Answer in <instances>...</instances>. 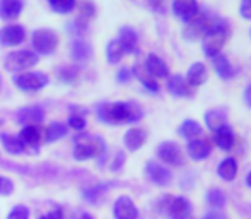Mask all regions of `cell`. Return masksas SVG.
<instances>
[{
	"mask_svg": "<svg viewBox=\"0 0 251 219\" xmlns=\"http://www.w3.org/2000/svg\"><path fill=\"white\" fill-rule=\"evenodd\" d=\"M217 173L222 180L232 182V180L236 178V175H238V163H236L234 158H226V160H222L217 168Z\"/></svg>",
	"mask_w": 251,
	"mask_h": 219,
	"instance_id": "cell-24",
	"label": "cell"
},
{
	"mask_svg": "<svg viewBox=\"0 0 251 219\" xmlns=\"http://www.w3.org/2000/svg\"><path fill=\"white\" fill-rule=\"evenodd\" d=\"M146 70L151 74L152 77H168L169 76V67L164 60L159 55L151 54L146 60Z\"/></svg>",
	"mask_w": 251,
	"mask_h": 219,
	"instance_id": "cell-17",
	"label": "cell"
},
{
	"mask_svg": "<svg viewBox=\"0 0 251 219\" xmlns=\"http://www.w3.org/2000/svg\"><path fill=\"white\" fill-rule=\"evenodd\" d=\"M19 137H21V140L24 142V146H29V147H38L41 144V139H43L40 129H38V127H33V125L24 127Z\"/></svg>",
	"mask_w": 251,
	"mask_h": 219,
	"instance_id": "cell-26",
	"label": "cell"
},
{
	"mask_svg": "<svg viewBox=\"0 0 251 219\" xmlns=\"http://www.w3.org/2000/svg\"><path fill=\"white\" fill-rule=\"evenodd\" d=\"M125 52H123L122 45L118 43V40H111L106 47V58H108L109 63H118L120 60L123 58Z\"/></svg>",
	"mask_w": 251,
	"mask_h": 219,
	"instance_id": "cell-30",
	"label": "cell"
},
{
	"mask_svg": "<svg viewBox=\"0 0 251 219\" xmlns=\"http://www.w3.org/2000/svg\"><path fill=\"white\" fill-rule=\"evenodd\" d=\"M72 55H74V58L79 60V62H86V60H89L91 55H93V48H91V45L87 43V41L74 40L72 41Z\"/></svg>",
	"mask_w": 251,
	"mask_h": 219,
	"instance_id": "cell-28",
	"label": "cell"
},
{
	"mask_svg": "<svg viewBox=\"0 0 251 219\" xmlns=\"http://www.w3.org/2000/svg\"><path fill=\"white\" fill-rule=\"evenodd\" d=\"M98 118L104 123L137 122L142 118V110L135 103H102L98 107Z\"/></svg>",
	"mask_w": 251,
	"mask_h": 219,
	"instance_id": "cell-1",
	"label": "cell"
},
{
	"mask_svg": "<svg viewBox=\"0 0 251 219\" xmlns=\"http://www.w3.org/2000/svg\"><path fill=\"white\" fill-rule=\"evenodd\" d=\"M146 70V69H144ZM139 77H140V81H142V86L146 87V89H149L152 91V93H157L159 91V82H155V79L151 76L149 72L146 70V74H139Z\"/></svg>",
	"mask_w": 251,
	"mask_h": 219,
	"instance_id": "cell-34",
	"label": "cell"
},
{
	"mask_svg": "<svg viewBox=\"0 0 251 219\" xmlns=\"http://www.w3.org/2000/svg\"><path fill=\"white\" fill-rule=\"evenodd\" d=\"M48 3L58 14H67L75 7V0H48Z\"/></svg>",
	"mask_w": 251,
	"mask_h": 219,
	"instance_id": "cell-33",
	"label": "cell"
},
{
	"mask_svg": "<svg viewBox=\"0 0 251 219\" xmlns=\"http://www.w3.org/2000/svg\"><path fill=\"white\" fill-rule=\"evenodd\" d=\"M186 151H188V156L192 158V160L201 161V160H207V158L210 156L212 146L207 139H201V137H199V139H195V140H190Z\"/></svg>",
	"mask_w": 251,
	"mask_h": 219,
	"instance_id": "cell-15",
	"label": "cell"
},
{
	"mask_svg": "<svg viewBox=\"0 0 251 219\" xmlns=\"http://www.w3.org/2000/svg\"><path fill=\"white\" fill-rule=\"evenodd\" d=\"M38 63V55L29 50L12 52L5 56V69L9 72H23Z\"/></svg>",
	"mask_w": 251,
	"mask_h": 219,
	"instance_id": "cell-5",
	"label": "cell"
},
{
	"mask_svg": "<svg viewBox=\"0 0 251 219\" xmlns=\"http://www.w3.org/2000/svg\"><path fill=\"white\" fill-rule=\"evenodd\" d=\"M69 125L75 130H84L86 129V120L80 115H72V116H69Z\"/></svg>",
	"mask_w": 251,
	"mask_h": 219,
	"instance_id": "cell-38",
	"label": "cell"
},
{
	"mask_svg": "<svg viewBox=\"0 0 251 219\" xmlns=\"http://www.w3.org/2000/svg\"><path fill=\"white\" fill-rule=\"evenodd\" d=\"M3 147L9 154H23L24 153V142L21 140L19 136H10V134H2L0 136Z\"/></svg>",
	"mask_w": 251,
	"mask_h": 219,
	"instance_id": "cell-25",
	"label": "cell"
},
{
	"mask_svg": "<svg viewBox=\"0 0 251 219\" xmlns=\"http://www.w3.org/2000/svg\"><path fill=\"white\" fill-rule=\"evenodd\" d=\"M74 219H93V216H91V214H87V213H80V214H77Z\"/></svg>",
	"mask_w": 251,
	"mask_h": 219,
	"instance_id": "cell-45",
	"label": "cell"
},
{
	"mask_svg": "<svg viewBox=\"0 0 251 219\" xmlns=\"http://www.w3.org/2000/svg\"><path fill=\"white\" fill-rule=\"evenodd\" d=\"M246 183H248V187H251V171L248 173V176H246Z\"/></svg>",
	"mask_w": 251,
	"mask_h": 219,
	"instance_id": "cell-46",
	"label": "cell"
},
{
	"mask_svg": "<svg viewBox=\"0 0 251 219\" xmlns=\"http://www.w3.org/2000/svg\"><path fill=\"white\" fill-rule=\"evenodd\" d=\"M146 139H147V134L144 129H130L125 134V137H123V142H125L128 151H139L146 144Z\"/></svg>",
	"mask_w": 251,
	"mask_h": 219,
	"instance_id": "cell-21",
	"label": "cell"
},
{
	"mask_svg": "<svg viewBox=\"0 0 251 219\" xmlns=\"http://www.w3.org/2000/svg\"><path fill=\"white\" fill-rule=\"evenodd\" d=\"M106 153V144L101 137L94 136H79L75 137L74 146V158L77 161H86L91 158H98Z\"/></svg>",
	"mask_w": 251,
	"mask_h": 219,
	"instance_id": "cell-3",
	"label": "cell"
},
{
	"mask_svg": "<svg viewBox=\"0 0 251 219\" xmlns=\"http://www.w3.org/2000/svg\"><path fill=\"white\" fill-rule=\"evenodd\" d=\"M33 47L38 54H53L58 47V36L51 29H38L33 33Z\"/></svg>",
	"mask_w": 251,
	"mask_h": 219,
	"instance_id": "cell-6",
	"label": "cell"
},
{
	"mask_svg": "<svg viewBox=\"0 0 251 219\" xmlns=\"http://www.w3.org/2000/svg\"><path fill=\"white\" fill-rule=\"evenodd\" d=\"M214 142H215V146L221 147V149H224V151L232 149V146H234V142H236V136H234V132H232L231 127L224 125L219 130H215Z\"/></svg>",
	"mask_w": 251,
	"mask_h": 219,
	"instance_id": "cell-20",
	"label": "cell"
},
{
	"mask_svg": "<svg viewBox=\"0 0 251 219\" xmlns=\"http://www.w3.org/2000/svg\"><path fill=\"white\" fill-rule=\"evenodd\" d=\"M132 74H133L132 69H128V67H123V69H120V72H118V76H116V79H118V82L125 84V82H128V81L132 79Z\"/></svg>",
	"mask_w": 251,
	"mask_h": 219,
	"instance_id": "cell-40",
	"label": "cell"
},
{
	"mask_svg": "<svg viewBox=\"0 0 251 219\" xmlns=\"http://www.w3.org/2000/svg\"><path fill=\"white\" fill-rule=\"evenodd\" d=\"M24 38H26V33H24V27L19 26V24H10V26H5L0 29V45L2 47H16V45L23 43Z\"/></svg>",
	"mask_w": 251,
	"mask_h": 219,
	"instance_id": "cell-10",
	"label": "cell"
},
{
	"mask_svg": "<svg viewBox=\"0 0 251 219\" xmlns=\"http://www.w3.org/2000/svg\"><path fill=\"white\" fill-rule=\"evenodd\" d=\"M123 163H125V156H123V153H118V154H116V158H115V161H113L111 169H113V171H118V169L122 168Z\"/></svg>",
	"mask_w": 251,
	"mask_h": 219,
	"instance_id": "cell-43",
	"label": "cell"
},
{
	"mask_svg": "<svg viewBox=\"0 0 251 219\" xmlns=\"http://www.w3.org/2000/svg\"><path fill=\"white\" fill-rule=\"evenodd\" d=\"M168 213L171 219H188L192 214V206L185 197H175L169 200Z\"/></svg>",
	"mask_w": 251,
	"mask_h": 219,
	"instance_id": "cell-14",
	"label": "cell"
},
{
	"mask_svg": "<svg viewBox=\"0 0 251 219\" xmlns=\"http://www.w3.org/2000/svg\"><path fill=\"white\" fill-rule=\"evenodd\" d=\"M250 34H251V31H250Z\"/></svg>",
	"mask_w": 251,
	"mask_h": 219,
	"instance_id": "cell-47",
	"label": "cell"
},
{
	"mask_svg": "<svg viewBox=\"0 0 251 219\" xmlns=\"http://www.w3.org/2000/svg\"><path fill=\"white\" fill-rule=\"evenodd\" d=\"M43 118L45 113L40 107H26L17 111V122L24 127H36L40 122H43Z\"/></svg>",
	"mask_w": 251,
	"mask_h": 219,
	"instance_id": "cell-13",
	"label": "cell"
},
{
	"mask_svg": "<svg viewBox=\"0 0 251 219\" xmlns=\"http://www.w3.org/2000/svg\"><path fill=\"white\" fill-rule=\"evenodd\" d=\"M118 43L122 45V48H123L125 54H135L137 45H139V38H137V33L132 29V27L125 26V27L120 29Z\"/></svg>",
	"mask_w": 251,
	"mask_h": 219,
	"instance_id": "cell-18",
	"label": "cell"
},
{
	"mask_svg": "<svg viewBox=\"0 0 251 219\" xmlns=\"http://www.w3.org/2000/svg\"><path fill=\"white\" fill-rule=\"evenodd\" d=\"M75 77H77V70L74 69V67H63L62 72H60V79H62L65 84L74 82Z\"/></svg>",
	"mask_w": 251,
	"mask_h": 219,
	"instance_id": "cell-37",
	"label": "cell"
},
{
	"mask_svg": "<svg viewBox=\"0 0 251 219\" xmlns=\"http://www.w3.org/2000/svg\"><path fill=\"white\" fill-rule=\"evenodd\" d=\"M40 219H63V211L60 209H53L51 213L45 214V216H40Z\"/></svg>",
	"mask_w": 251,
	"mask_h": 219,
	"instance_id": "cell-42",
	"label": "cell"
},
{
	"mask_svg": "<svg viewBox=\"0 0 251 219\" xmlns=\"http://www.w3.org/2000/svg\"><path fill=\"white\" fill-rule=\"evenodd\" d=\"M212 23H214V19H212L210 16H207V14H203V12H199L193 19H190L188 23L185 24L181 36L185 38L186 41H190V43L203 40V36L208 33V29H210Z\"/></svg>",
	"mask_w": 251,
	"mask_h": 219,
	"instance_id": "cell-4",
	"label": "cell"
},
{
	"mask_svg": "<svg viewBox=\"0 0 251 219\" xmlns=\"http://www.w3.org/2000/svg\"><path fill=\"white\" fill-rule=\"evenodd\" d=\"M239 14H241L243 19L251 21V0H241V5H239Z\"/></svg>",
	"mask_w": 251,
	"mask_h": 219,
	"instance_id": "cell-39",
	"label": "cell"
},
{
	"mask_svg": "<svg viewBox=\"0 0 251 219\" xmlns=\"http://www.w3.org/2000/svg\"><path fill=\"white\" fill-rule=\"evenodd\" d=\"M168 91L175 98H188L192 96V86L186 82L183 76H173L168 81Z\"/></svg>",
	"mask_w": 251,
	"mask_h": 219,
	"instance_id": "cell-16",
	"label": "cell"
},
{
	"mask_svg": "<svg viewBox=\"0 0 251 219\" xmlns=\"http://www.w3.org/2000/svg\"><path fill=\"white\" fill-rule=\"evenodd\" d=\"M157 156L161 158V160L164 161V163L173 164V166H181L183 161H185V158H183L181 147H179L176 142H171V140L159 144V147H157Z\"/></svg>",
	"mask_w": 251,
	"mask_h": 219,
	"instance_id": "cell-8",
	"label": "cell"
},
{
	"mask_svg": "<svg viewBox=\"0 0 251 219\" xmlns=\"http://www.w3.org/2000/svg\"><path fill=\"white\" fill-rule=\"evenodd\" d=\"M179 134H181V137H185V139L195 140L201 136V127L195 120H185V122L181 123V127H179Z\"/></svg>",
	"mask_w": 251,
	"mask_h": 219,
	"instance_id": "cell-29",
	"label": "cell"
},
{
	"mask_svg": "<svg viewBox=\"0 0 251 219\" xmlns=\"http://www.w3.org/2000/svg\"><path fill=\"white\" fill-rule=\"evenodd\" d=\"M207 81V67L201 62H195L190 65L188 72H186V82L190 86H201Z\"/></svg>",
	"mask_w": 251,
	"mask_h": 219,
	"instance_id": "cell-22",
	"label": "cell"
},
{
	"mask_svg": "<svg viewBox=\"0 0 251 219\" xmlns=\"http://www.w3.org/2000/svg\"><path fill=\"white\" fill-rule=\"evenodd\" d=\"M80 10H82L84 17H94V14H96V9H94V5L89 0H84L82 5H80Z\"/></svg>",
	"mask_w": 251,
	"mask_h": 219,
	"instance_id": "cell-41",
	"label": "cell"
},
{
	"mask_svg": "<svg viewBox=\"0 0 251 219\" xmlns=\"http://www.w3.org/2000/svg\"><path fill=\"white\" fill-rule=\"evenodd\" d=\"M212 63H214L215 72H217L219 77H222V79H231V77L234 76V69H232L231 62H229L226 55L219 54L217 56H214Z\"/></svg>",
	"mask_w": 251,
	"mask_h": 219,
	"instance_id": "cell-23",
	"label": "cell"
},
{
	"mask_svg": "<svg viewBox=\"0 0 251 219\" xmlns=\"http://www.w3.org/2000/svg\"><path fill=\"white\" fill-rule=\"evenodd\" d=\"M7 219H29V209L26 206H16L9 213Z\"/></svg>",
	"mask_w": 251,
	"mask_h": 219,
	"instance_id": "cell-35",
	"label": "cell"
},
{
	"mask_svg": "<svg viewBox=\"0 0 251 219\" xmlns=\"http://www.w3.org/2000/svg\"><path fill=\"white\" fill-rule=\"evenodd\" d=\"M14 84L23 91H40L48 84V76L43 72H24L14 79Z\"/></svg>",
	"mask_w": 251,
	"mask_h": 219,
	"instance_id": "cell-7",
	"label": "cell"
},
{
	"mask_svg": "<svg viewBox=\"0 0 251 219\" xmlns=\"http://www.w3.org/2000/svg\"><path fill=\"white\" fill-rule=\"evenodd\" d=\"M245 100H246V103H248V107L251 108V84L245 89Z\"/></svg>",
	"mask_w": 251,
	"mask_h": 219,
	"instance_id": "cell-44",
	"label": "cell"
},
{
	"mask_svg": "<svg viewBox=\"0 0 251 219\" xmlns=\"http://www.w3.org/2000/svg\"><path fill=\"white\" fill-rule=\"evenodd\" d=\"M67 134V127L60 122H53L50 123V127L47 129V140L48 142H55V140L65 137Z\"/></svg>",
	"mask_w": 251,
	"mask_h": 219,
	"instance_id": "cell-31",
	"label": "cell"
},
{
	"mask_svg": "<svg viewBox=\"0 0 251 219\" xmlns=\"http://www.w3.org/2000/svg\"><path fill=\"white\" fill-rule=\"evenodd\" d=\"M12 192H14L12 180L7 178V176H0V195L7 197V195H10Z\"/></svg>",
	"mask_w": 251,
	"mask_h": 219,
	"instance_id": "cell-36",
	"label": "cell"
},
{
	"mask_svg": "<svg viewBox=\"0 0 251 219\" xmlns=\"http://www.w3.org/2000/svg\"><path fill=\"white\" fill-rule=\"evenodd\" d=\"M205 123H207V127L212 132H215V130H219L221 127L227 125V122H226V113L221 111V110H210V111L205 113Z\"/></svg>",
	"mask_w": 251,
	"mask_h": 219,
	"instance_id": "cell-27",
	"label": "cell"
},
{
	"mask_svg": "<svg viewBox=\"0 0 251 219\" xmlns=\"http://www.w3.org/2000/svg\"><path fill=\"white\" fill-rule=\"evenodd\" d=\"M113 214L116 219H137L139 218V211H137L135 204L130 197L122 195L116 199L115 206H113Z\"/></svg>",
	"mask_w": 251,
	"mask_h": 219,
	"instance_id": "cell-11",
	"label": "cell"
},
{
	"mask_svg": "<svg viewBox=\"0 0 251 219\" xmlns=\"http://www.w3.org/2000/svg\"><path fill=\"white\" fill-rule=\"evenodd\" d=\"M207 200L212 207L221 209L226 204V193L222 192L221 189H212V190H208V193H207Z\"/></svg>",
	"mask_w": 251,
	"mask_h": 219,
	"instance_id": "cell-32",
	"label": "cell"
},
{
	"mask_svg": "<svg viewBox=\"0 0 251 219\" xmlns=\"http://www.w3.org/2000/svg\"><path fill=\"white\" fill-rule=\"evenodd\" d=\"M146 175L149 176V180L152 183L159 187H168L171 183V171H169L166 166L155 163V161H149L146 164Z\"/></svg>",
	"mask_w": 251,
	"mask_h": 219,
	"instance_id": "cell-9",
	"label": "cell"
},
{
	"mask_svg": "<svg viewBox=\"0 0 251 219\" xmlns=\"http://www.w3.org/2000/svg\"><path fill=\"white\" fill-rule=\"evenodd\" d=\"M173 14L178 19L188 23L199 14V3L197 0H173Z\"/></svg>",
	"mask_w": 251,
	"mask_h": 219,
	"instance_id": "cell-12",
	"label": "cell"
},
{
	"mask_svg": "<svg viewBox=\"0 0 251 219\" xmlns=\"http://www.w3.org/2000/svg\"><path fill=\"white\" fill-rule=\"evenodd\" d=\"M23 0H0V19L12 21L23 12Z\"/></svg>",
	"mask_w": 251,
	"mask_h": 219,
	"instance_id": "cell-19",
	"label": "cell"
},
{
	"mask_svg": "<svg viewBox=\"0 0 251 219\" xmlns=\"http://www.w3.org/2000/svg\"><path fill=\"white\" fill-rule=\"evenodd\" d=\"M227 34H229V31H227V26H226L224 21L214 19L208 33L203 36V45H201L203 54L207 55L208 58L217 56L222 52V48H224V43H226V40H227Z\"/></svg>",
	"mask_w": 251,
	"mask_h": 219,
	"instance_id": "cell-2",
	"label": "cell"
}]
</instances>
